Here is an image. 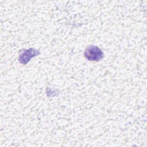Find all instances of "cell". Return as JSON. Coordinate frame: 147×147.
<instances>
[{
    "mask_svg": "<svg viewBox=\"0 0 147 147\" xmlns=\"http://www.w3.org/2000/svg\"><path fill=\"white\" fill-rule=\"evenodd\" d=\"M87 59L91 61H99L103 57V53L98 47L92 45L87 48L84 52Z\"/></svg>",
    "mask_w": 147,
    "mask_h": 147,
    "instance_id": "cell-1",
    "label": "cell"
}]
</instances>
